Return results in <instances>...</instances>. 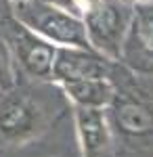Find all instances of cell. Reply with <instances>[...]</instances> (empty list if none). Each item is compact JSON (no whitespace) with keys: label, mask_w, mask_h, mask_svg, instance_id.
<instances>
[{"label":"cell","mask_w":153,"mask_h":157,"mask_svg":"<svg viewBox=\"0 0 153 157\" xmlns=\"http://www.w3.org/2000/svg\"><path fill=\"white\" fill-rule=\"evenodd\" d=\"M122 82L113 75L116 94L109 103L107 120L113 132V140L136 149H149L153 145V75H141L118 63Z\"/></svg>","instance_id":"obj_1"},{"label":"cell","mask_w":153,"mask_h":157,"mask_svg":"<svg viewBox=\"0 0 153 157\" xmlns=\"http://www.w3.org/2000/svg\"><path fill=\"white\" fill-rule=\"evenodd\" d=\"M13 17L57 48L88 46L82 17L73 9H65L50 0H25L15 4Z\"/></svg>","instance_id":"obj_2"},{"label":"cell","mask_w":153,"mask_h":157,"mask_svg":"<svg viewBox=\"0 0 153 157\" xmlns=\"http://www.w3.org/2000/svg\"><path fill=\"white\" fill-rule=\"evenodd\" d=\"M132 11L134 4L128 0H92L86 4L80 11V17L88 46L118 63L132 21Z\"/></svg>","instance_id":"obj_3"},{"label":"cell","mask_w":153,"mask_h":157,"mask_svg":"<svg viewBox=\"0 0 153 157\" xmlns=\"http://www.w3.org/2000/svg\"><path fill=\"white\" fill-rule=\"evenodd\" d=\"M4 36L2 40L13 55L15 67H21V71L32 80H48L53 71V61L57 46L46 42L44 38L27 29L23 23H19L15 17L4 19Z\"/></svg>","instance_id":"obj_4"},{"label":"cell","mask_w":153,"mask_h":157,"mask_svg":"<svg viewBox=\"0 0 153 157\" xmlns=\"http://www.w3.org/2000/svg\"><path fill=\"white\" fill-rule=\"evenodd\" d=\"M44 126V109L29 92L6 90L0 94V140L21 145Z\"/></svg>","instance_id":"obj_5"},{"label":"cell","mask_w":153,"mask_h":157,"mask_svg":"<svg viewBox=\"0 0 153 157\" xmlns=\"http://www.w3.org/2000/svg\"><path fill=\"white\" fill-rule=\"evenodd\" d=\"M118 63L132 73L153 75V0L134 4Z\"/></svg>","instance_id":"obj_6"},{"label":"cell","mask_w":153,"mask_h":157,"mask_svg":"<svg viewBox=\"0 0 153 157\" xmlns=\"http://www.w3.org/2000/svg\"><path fill=\"white\" fill-rule=\"evenodd\" d=\"M113 63L88 46H59L53 61L50 82L65 86L88 78H109Z\"/></svg>","instance_id":"obj_7"},{"label":"cell","mask_w":153,"mask_h":157,"mask_svg":"<svg viewBox=\"0 0 153 157\" xmlns=\"http://www.w3.org/2000/svg\"><path fill=\"white\" fill-rule=\"evenodd\" d=\"M71 111H73L76 138L82 157H111L116 140L105 109L71 105Z\"/></svg>","instance_id":"obj_8"},{"label":"cell","mask_w":153,"mask_h":157,"mask_svg":"<svg viewBox=\"0 0 153 157\" xmlns=\"http://www.w3.org/2000/svg\"><path fill=\"white\" fill-rule=\"evenodd\" d=\"M59 88L76 107L107 109L116 94V86H113L111 75L109 78H88V80L71 82V84L59 86Z\"/></svg>","instance_id":"obj_9"},{"label":"cell","mask_w":153,"mask_h":157,"mask_svg":"<svg viewBox=\"0 0 153 157\" xmlns=\"http://www.w3.org/2000/svg\"><path fill=\"white\" fill-rule=\"evenodd\" d=\"M17 84V69H15V61L6 42L0 38V92H6L15 88Z\"/></svg>","instance_id":"obj_10"},{"label":"cell","mask_w":153,"mask_h":157,"mask_svg":"<svg viewBox=\"0 0 153 157\" xmlns=\"http://www.w3.org/2000/svg\"><path fill=\"white\" fill-rule=\"evenodd\" d=\"M128 2H132V4H136V2H147V0H128Z\"/></svg>","instance_id":"obj_11"},{"label":"cell","mask_w":153,"mask_h":157,"mask_svg":"<svg viewBox=\"0 0 153 157\" xmlns=\"http://www.w3.org/2000/svg\"><path fill=\"white\" fill-rule=\"evenodd\" d=\"M13 4H19V2H25V0H11Z\"/></svg>","instance_id":"obj_12"}]
</instances>
